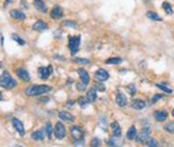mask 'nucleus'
Instances as JSON below:
<instances>
[{
    "instance_id": "nucleus-1",
    "label": "nucleus",
    "mask_w": 174,
    "mask_h": 147,
    "mask_svg": "<svg viewBox=\"0 0 174 147\" xmlns=\"http://www.w3.org/2000/svg\"><path fill=\"white\" fill-rule=\"evenodd\" d=\"M52 89L50 86L47 85H30L26 88V94L28 96H38V95L45 94Z\"/></svg>"
},
{
    "instance_id": "nucleus-2",
    "label": "nucleus",
    "mask_w": 174,
    "mask_h": 147,
    "mask_svg": "<svg viewBox=\"0 0 174 147\" xmlns=\"http://www.w3.org/2000/svg\"><path fill=\"white\" fill-rule=\"evenodd\" d=\"M16 86H17V82L15 79L12 78L9 72L4 71L0 75V87H2L5 89H12Z\"/></svg>"
},
{
    "instance_id": "nucleus-3",
    "label": "nucleus",
    "mask_w": 174,
    "mask_h": 147,
    "mask_svg": "<svg viewBox=\"0 0 174 147\" xmlns=\"http://www.w3.org/2000/svg\"><path fill=\"white\" fill-rule=\"evenodd\" d=\"M70 135L71 138L73 139V143H78V141H82L84 140V130L78 125H73L70 129Z\"/></svg>"
},
{
    "instance_id": "nucleus-4",
    "label": "nucleus",
    "mask_w": 174,
    "mask_h": 147,
    "mask_svg": "<svg viewBox=\"0 0 174 147\" xmlns=\"http://www.w3.org/2000/svg\"><path fill=\"white\" fill-rule=\"evenodd\" d=\"M69 48L72 55L78 52L80 48V36H70L69 37Z\"/></svg>"
},
{
    "instance_id": "nucleus-5",
    "label": "nucleus",
    "mask_w": 174,
    "mask_h": 147,
    "mask_svg": "<svg viewBox=\"0 0 174 147\" xmlns=\"http://www.w3.org/2000/svg\"><path fill=\"white\" fill-rule=\"evenodd\" d=\"M52 72H53L52 65H48V66H44V67H40V69H37L38 77H40V79H42V80H47V79H49V77L52 74Z\"/></svg>"
},
{
    "instance_id": "nucleus-6",
    "label": "nucleus",
    "mask_w": 174,
    "mask_h": 147,
    "mask_svg": "<svg viewBox=\"0 0 174 147\" xmlns=\"http://www.w3.org/2000/svg\"><path fill=\"white\" fill-rule=\"evenodd\" d=\"M55 137L57 139H64L66 137V127L62 122H57L55 125Z\"/></svg>"
},
{
    "instance_id": "nucleus-7",
    "label": "nucleus",
    "mask_w": 174,
    "mask_h": 147,
    "mask_svg": "<svg viewBox=\"0 0 174 147\" xmlns=\"http://www.w3.org/2000/svg\"><path fill=\"white\" fill-rule=\"evenodd\" d=\"M149 138H150V130H149V129H144V130H142L137 135H136V138L135 139H136L137 143L144 144L149 140Z\"/></svg>"
},
{
    "instance_id": "nucleus-8",
    "label": "nucleus",
    "mask_w": 174,
    "mask_h": 147,
    "mask_svg": "<svg viewBox=\"0 0 174 147\" xmlns=\"http://www.w3.org/2000/svg\"><path fill=\"white\" fill-rule=\"evenodd\" d=\"M12 125L13 127L16 130V132L19 133L20 135H22L23 137L24 135V126H23V124H22V122H21L20 119H17V118H13L12 119Z\"/></svg>"
},
{
    "instance_id": "nucleus-9",
    "label": "nucleus",
    "mask_w": 174,
    "mask_h": 147,
    "mask_svg": "<svg viewBox=\"0 0 174 147\" xmlns=\"http://www.w3.org/2000/svg\"><path fill=\"white\" fill-rule=\"evenodd\" d=\"M95 79H97V81H106V80H108L109 79V73L103 69H97V72H95Z\"/></svg>"
},
{
    "instance_id": "nucleus-10",
    "label": "nucleus",
    "mask_w": 174,
    "mask_h": 147,
    "mask_svg": "<svg viewBox=\"0 0 174 147\" xmlns=\"http://www.w3.org/2000/svg\"><path fill=\"white\" fill-rule=\"evenodd\" d=\"M58 117L61 121L63 122H67V123H73L74 122V116L67 112V111H59L58 112Z\"/></svg>"
},
{
    "instance_id": "nucleus-11",
    "label": "nucleus",
    "mask_w": 174,
    "mask_h": 147,
    "mask_svg": "<svg viewBox=\"0 0 174 147\" xmlns=\"http://www.w3.org/2000/svg\"><path fill=\"white\" fill-rule=\"evenodd\" d=\"M15 72H16V75H17L22 81H29V80H30V75H29L28 71H26V69H22V67L16 69Z\"/></svg>"
},
{
    "instance_id": "nucleus-12",
    "label": "nucleus",
    "mask_w": 174,
    "mask_h": 147,
    "mask_svg": "<svg viewBox=\"0 0 174 147\" xmlns=\"http://www.w3.org/2000/svg\"><path fill=\"white\" fill-rule=\"evenodd\" d=\"M32 4L35 6V8L41 13H47L48 12V8H47V5L44 4L43 0H34Z\"/></svg>"
},
{
    "instance_id": "nucleus-13",
    "label": "nucleus",
    "mask_w": 174,
    "mask_h": 147,
    "mask_svg": "<svg viewBox=\"0 0 174 147\" xmlns=\"http://www.w3.org/2000/svg\"><path fill=\"white\" fill-rule=\"evenodd\" d=\"M9 14H11V17H12L13 19H15V20H20V21L26 20V14H24L22 11H19V9H12V11L9 12Z\"/></svg>"
},
{
    "instance_id": "nucleus-14",
    "label": "nucleus",
    "mask_w": 174,
    "mask_h": 147,
    "mask_svg": "<svg viewBox=\"0 0 174 147\" xmlns=\"http://www.w3.org/2000/svg\"><path fill=\"white\" fill-rule=\"evenodd\" d=\"M63 15H64V12L59 6H55L50 13V17L52 19H61V17H63Z\"/></svg>"
},
{
    "instance_id": "nucleus-15",
    "label": "nucleus",
    "mask_w": 174,
    "mask_h": 147,
    "mask_svg": "<svg viewBox=\"0 0 174 147\" xmlns=\"http://www.w3.org/2000/svg\"><path fill=\"white\" fill-rule=\"evenodd\" d=\"M116 103H117L118 107H126L127 103H128L126 95L123 94L122 92H117V94H116Z\"/></svg>"
},
{
    "instance_id": "nucleus-16",
    "label": "nucleus",
    "mask_w": 174,
    "mask_h": 147,
    "mask_svg": "<svg viewBox=\"0 0 174 147\" xmlns=\"http://www.w3.org/2000/svg\"><path fill=\"white\" fill-rule=\"evenodd\" d=\"M32 29L36 30V31H43V30H47L48 29V25L45 23L44 21L42 20H37L34 26H32Z\"/></svg>"
},
{
    "instance_id": "nucleus-17",
    "label": "nucleus",
    "mask_w": 174,
    "mask_h": 147,
    "mask_svg": "<svg viewBox=\"0 0 174 147\" xmlns=\"http://www.w3.org/2000/svg\"><path fill=\"white\" fill-rule=\"evenodd\" d=\"M47 135V132L45 130H38V131H35V132H32V140H36V141H41V140H43Z\"/></svg>"
},
{
    "instance_id": "nucleus-18",
    "label": "nucleus",
    "mask_w": 174,
    "mask_h": 147,
    "mask_svg": "<svg viewBox=\"0 0 174 147\" xmlns=\"http://www.w3.org/2000/svg\"><path fill=\"white\" fill-rule=\"evenodd\" d=\"M78 74H79V77H80V80L84 83H86V85H88V82H89V75L88 73L86 72L85 69H78Z\"/></svg>"
},
{
    "instance_id": "nucleus-19",
    "label": "nucleus",
    "mask_w": 174,
    "mask_h": 147,
    "mask_svg": "<svg viewBox=\"0 0 174 147\" xmlns=\"http://www.w3.org/2000/svg\"><path fill=\"white\" fill-rule=\"evenodd\" d=\"M167 111L166 110H158L154 112V118L157 119L158 122H164L167 118Z\"/></svg>"
},
{
    "instance_id": "nucleus-20",
    "label": "nucleus",
    "mask_w": 174,
    "mask_h": 147,
    "mask_svg": "<svg viewBox=\"0 0 174 147\" xmlns=\"http://www.w3.org/2000/svg\"><path fill=\"white\" fill-rule=\"evenodd\" d=\"M146 106L145 101H143V100H134L132 102H131V107L134 108V109H137V110H141V109H144Z\"/></svg>"
},
{
    "instance_id": "nucleus-21",
    "label": "nucleus",
    "mask_w": 174,
    "mask_h": 147,
    "mask_svg": "<svg viewBox=\"0 0 174 147\" xmlns=\"http://www.w3.org/2000/svg\"><path fill=\"white\" fill-rule=\"evenodd\" d=\"M110 127H112V131H113V135H115V137H120L121 135V126L118 125V123L114 122L110 124Z\"/></svg>"
},
{
    "instance_id": "nucleus-22",
    "label": "nucleus",
    "mask_w": 174,
    "mask_h": 147,
    "mask_svg": "<svg viewBox=\"0 0 174 147\" xmlns=\"http://www.w3.org/2000/svg\"><path fill=\"white\" fill-rule=\"evenodd\" d=\"M86 97L88 98L89 103H91V102H94V101L97 100V89H95V88H92L91 90H88V93H87V96H86Z\"/></svg>"
},
{
    "instance_id": "nucleus-23",
    "label": "nucleus",
    "mask_w": 174,
    "mask_h": 147,
    "mask_svg": "<svg viewBox=\"0 0 174 147\" xmlns=\"http://www.w3.org/2000/svg\"><path fill=\"white\" fill-rule=\"evenodd\" d=\"M136 135H137V130H136V127L130 126V129L128 130V133H127V138L129 139V140H134V139L136 138Z\"/></svg>"
},
{
    "instance_id": "nucleus-24",
    "label": "nucleus",
    "mask_w": 174,
    "mask_h": 147,
    "mask_svg": "<svg viewBox=\"0 0 174 147\" xmlns=\"http://www.w3.org/2000/svg\"><path fill=\"white\" fill-rule=\"evenodd\" d=\"M146 17H149L150 20H153V21H162V17H159L158 14H156V13H153V12H147L146 13Z\"/></svg>"
},
{
    "instance_id": "nucleus-25",
    "label": "nucleus",
    "mask_w": 174,
    "mask_h": 147,
    "mask_svg": "<svg viewBox=\"0 0 174 147\" xmlns=\"http://www.w3.org/2000/svg\"><path fill=\"white\" fill-rule=\"evenodd\" d=\"M63 27H70V28L76 29L78 27V25H77V22H74V21H72V20H66L63 22Z\"/></svg>"
},
{
    "instance_id": "nucleus-26",
    "label": "nucleus",
    "mask_w": 174,
    "mask_h": 147,
    "mask_svg": "<svg viewBox=\"0 0 174 147\" xmlns=\"http://www.w3.org/2000/svg\"><path fill=\"white\" fill-rule=\"evenodd\" d=\"M52 131H53V129H52L51 123H47V125H45V132H47L49 139L52 138Z\"/></svg>"
},
{
    "instance_id": "nucleus-27",
    "label": "nucleus",
    "mask_w": 174,
    "mask_h": 147,
    "mask_svg": "<svg viewBox=\"0 0 174 147\" xmlns=\"http://www.w3.org/2000/svg\"><path fill=\"white\" fill-rule=\"evenodd\" d=\"M164 129H165V131H167L168 133H172V135H174V123L173 122L167 123L166 125L164 126Z\"/></svg>"
},
{
    "instance_id": "nucleus-28",
    "label": "nucleus",
    "mask_w": 174,
    "mask_h": 147,
    "mask_svg": "<svg viewBox=\"0 0 174 147\" xmlns=\"http://www.w3.org/2000/svg\"><path fill=\"white\" fill-rule=\"evenodd\" d=\"M121 61H122L121 58L113 57V58H109V59H107V60H106V64H120Z\"/></svg>"
},
{
    "instance_id": "nucleus-29",
    "label": "nucleus",
    "mask_w": 174,
    "mask_h": 147,
    "mask_svg": "<svg viewBox=\"0 0 174 147\" xmlns=\"http://www.w3.org/2000/svg\"><path fill=\"white\" fill-rule=\"evenodd\" d=\"M78 103H79V106L84 108V107L87 106V103H89V101H88V98H87V97H84V96H81V97L78 98Z\"/></svg>"
},
{
    "instance_id": "nucleus-30",
    "label": "nucleus",
    "mask_w": 174,
    "mask_h": 147,
    "mask_svg": "<svg viewBox=\"0 0 174 147\" xmlns=\"http://www.w3.org/2000/svg\"><path fill=\"white\" fill-rule=\"evenodd\" d=\"M12 38H13V40H14L15 42H17V43H19L20 45H24V44H26V42H24L23 40H22V38H21V37L19 36V35H16V34H13V35H12Z\"/></svg>"
},
{
    "instance_id": "nucleus-31",
    "label": "nucleus",
    "mask_w": 174,
    "mask_h": 147,
    "mask_svg": "<svg viewBox=\"0 0 174 147\" xmlns=\"http://www.w3.org/2000/svg\"><path fill=\"white\" fill-rule=\"evenodd\" d=\"M162 7H164V9L166 11V13L168 14V15H171L172 13H173V11H172V7H171V5L167 2V1H165L164 4H162Z\"/></svg>"
},
{
    "instance_id": "nucleus-32",
    "label": "nucleus",
    "mask_w": 174,
    "mask_h": 147,
    "mask_svg": "<svg viewBox=\"0 0 174 147\" xmlns=\"http://www.w3.org/2000/svg\"><path fill=\"white\" fill-rule=\"evenodd\" d=\"M157 87L158 88H160L162 90H164L165 93H167V94H171L172 93V89L171 88H168V87H166V86H164V85H162V83H157Z\"/></svg>"
},
{
    "instance_id": "nucleus-33",
    "label": "nucleus",
    "mask_w": 174,
    "mask_h": 147,
    "mask_svg": "<svg viewBox=\"0 0 174 147\" xmlns=\"http://www.w3.org/2000/svg\"><path fill=\"white\" fill-rule=\"evenodd\" d=\"M86 83H84L82 81H80V82H78L77 83V89L79 90V92H84V90L86 89Z\"/></svg>"
},
{
    "instance_id": "nucleus-34",
    "label": "nucleus",
    "mask_w": 174,
    "mask_h": 147,
    "mask_svg": "<svg viewBox=\"0 0 174 147\" xmlns=\"http://www.w3.org/2000/svg\"><path fill=\"white\" fill-rule=\"evenodd\" d=\"M94 88H95V89H97V90H100V92H105V89H106V87L102 85L101 81L97 82V83L94 85Z\"/></svg>"
},
{
    "instance_id": "nucleus-35",
    "label": "nucleus",
    "mask_w": 174,
    "mask_h": 147,
    "mask_svg": "<svg viewBox=\"0 0 174 147\" xmlns=\"http://www.w3.org/2000/svg\"><path fill=\"white\" fill-rule=\"evenodd\" d=\"M101 145V140L99 138H94L92 141H91V146H93V147H97V146H100Z\"/></svg>"
},
{
    "instance_id": "nucleus-36",
    "label": "nucleus",
    "mask_w": 174,
    "mask_h": 147,
    "mask_svg": "<svg viewBox=\"0 0 174 147\" xmlns=\"http://www.w3.org/2000/svg\"><path fill=\"white\" fill-rule=\"evenodd\" d=\"M74 61H76V63H78V64H89L88 59H84V58H76V59H74Z\"/></svg>"
},
{
    "instance_id": "nucleus-37",
    "label": "nucleus",
    "mask_w": 174,
    "mask_h": 147,
    "mask_svg": "<svg viewBox=\"0 0 174 147\" xmlns=\"http://www.w3.org/2000/svg\"><path fill=\"white\" fill-rule=\"evenodd\" d=\"M127 89L130 92V95H131V96H134L135 93H136V87H135V85H130V86H128Z\"/></svg>"
},
{
    "instance_id": "nucleus-38",
    "label": "nucleus",
    "mask_w": 174,
    "mask_h": 147,
    "mask_svg": "<svg viewBox=\"0 0 174 147\" xmlns=\"http://www.w3.org/2000/svg\"><path fill=\"white\" fill-rule=\"evenodd\" d=\"M146 143H147V145H149V146H157V140H156V139H150L149 138V140H147V141H146Z\"/></svg>"
},
{
    "instance_id": "nucleus-39",
    "label": "nucleus",
    "mask_w": 174,
    "mask_h": 147,
    "mask_svg": "<svg viewBox=\"0 0 174 147\" xmlns=\"http://www.w3.org/2000/svg\"><path fill=\"white\" fill-rule=\"evenodd\" d=\"M162 95H160V94H158V95H154L153 97H152V100H151V101H152V103H154L156 102V101H157V100H159V98L162 97Z\"/></svg>"
},
{
    "instance_id": "nucleus-40",
    "label": "nucleus",
    "mask_w": 174,
    "mask_h": 147,
    "mask_svg": "<svg viewBox=\"0 0 174 147\" xmlns=\"http://www.w3.org/2000/svg\"><path fill=\"white\" fill-rule=\"evenodd\" d=\"M40 101H41V102H48L49 97H42V98H40Z\"/></svg>"
},
{
    "instance_id": "nucleus-41",
    "label": "nucleus",
    "mask_w": 174,
    "mask_h": 147,
    "mask_svg": "<svg viewBox=\"0 0 174 147\" xmlns=\"http://www.w3.org/2000/svg\"><path fill=\"white\" fill-rule=\"evenodd\" d=\"M11 4H12V0H6V2H5L4 6H5V7H7L8 5H11Z\"/></svg>"
},
{
    "instance_id": "nucleus-42",
    "label": "nucleus",
    "mask_w": 174,
    "mask_h": 147,
    "mask_svg": "<svg viewBox=\"0 0 174 147\" xmlns=\"http://www.w3.org/2000/svg\"><path fill=\"white\" fill-rule=\"evenodd\" d=\"M107 145H110V146H114V145H115V143H113L112 140H108V141H107Z\"/></svg>"
},
{
    "instance_id": "nucleus-43",
    "label": "nucleus",
    "mask_w": 174,
    "mask_h": 147,
    "mask_svg": "<svg viewBox=\"0 0 174 147\" xmlns=\"http://www.w3.org/2000/svg\"><path fill=\"white\" fill-rule=\"evenodd\" d=\"M21 5H22V7H26V8L28 7V5H27V4H24V0H22V2H21Z\"/></svg>"
},
{
    "instance_id": "nucleus-44",
    "label": "nucleus",
    "mask_w": 174,
    "mask_h": 147,
    "mask_svg": "<svg viewBox=\"0 0 174 147\" xmlns=\"http://www.w3.org/2000/svg\"><path fill=\"white\" fill-rule=\"evenodd\" d=\"M73 104H74V101H69V102H67V106L69 107L73 106Z\"/></svg>"
},
{
    "instance_id": "nucleus-45",
    "label": "nucleus",
    "mask_w": 174,
    "mask_h": 147,
    "mask_svg": "<svg viewBox=\"0 0 174 147\" xmlns=\"http://www.w3.org/2000/svg\"><path fill=\"white\" fill-rule=\"evenodd\" d=\"M2 98H4L2 97V93H0V101H2Z\"/></svg>"
},
{
    "instance_id": "nucleus-46",
    "label": "nucleus",
    "mask_w": 174,
    "mask_h": 147,
    "mask_svg": "<svg viewBox=\"0 0 174 147\" xmlns=\"http://www.w3.org/2000/svg\"><path fill=\"white\" fill-rule=\"evenodd\" d=\"M172 115H173V116H174V109H173V110H172Z\"/></svg>"
},
{
    "instance_id": "nucleus-47",
    "label": "nucleus",
    "mask_w": 174,
    "mask_h": 147,
    "mask_svg": "<svg viewBox=\"0 0 174 147\" xmlns=\"http://www.w3.org/2000/svg\"><path fill=\"white\" fill-rule=\"evenodd\" d=\"M1 66H2V64H1V63H0V67H1Z\"/></svg>"
}]
</instances>
